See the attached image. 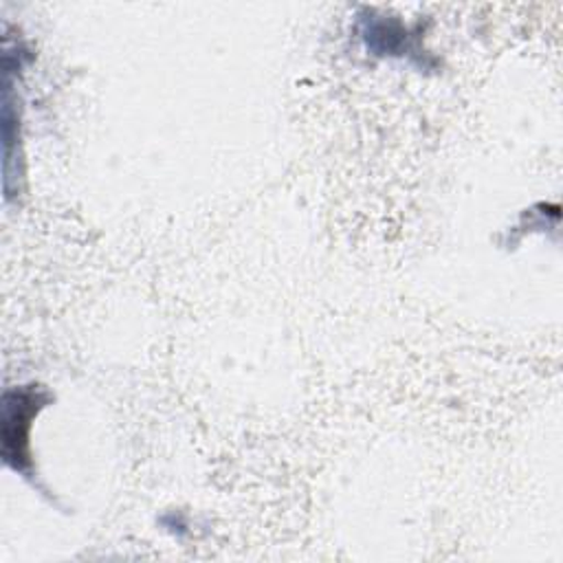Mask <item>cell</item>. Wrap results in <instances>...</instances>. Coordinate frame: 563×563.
Here are the masks:
<instances>
[{
	"instance_id": "obj_1",
	"label": "cell",
	"mask_w": 563,
	"mask_h": 563,
	"mask_svg": "<svg viewBox=\"0 0 563 563\" xmlns=\"http://www.w3.org/2000/svg\"><path fill=\"white\" fill-rule=\"evenodd\" d=\"M48 398L51 396L37 385L7 389L2 396V457L9 468L24 477H31L29 427Z\"/></svg>"
}]
</instances>
